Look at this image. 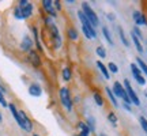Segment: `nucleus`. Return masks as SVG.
I'll return each mask as SVG.
<instances>
[{
    "label": "nucleus",
    "instance_id": "obj_26",
    "mask_svg": "<svg viewBox=\"0 0 147 136\" xmlns=\"http://www.w3.org/2000/svg\"><path fill=\"white\" fill-rule=\"evenodd\" d=\"M131 71H132L134 78H135V76H140V75H142V71H140V68L136 65V63H132L131 64Z\"/></svg>",
    "mask_w": 147,
    "mask_h": 136
},
{
    "label": "nucleus",
    "instance_id": "obj_36",
    "mask_svg": "<svg viewBox=\"0 0 147 136\" xmlns=\"http://www.w3.org/2000/svg\"><path fill=\"white\" fill-rule=\"evenodd\" d=\"M0 91H1L3 94H5V93H7V90H5V87L3 86V84H0Z\"/></svg>",
    "mask_w": 147,
    "mask_h": 136
},
{
    "label": "nucleus",
    "instance_id": "obj_33",
    "mask_svg": "<svg viewBox=\"0 0 147 136\" xmlns=\"http://www.w3.org/2000/svg\"><path fill=\"white\" fill-rule=\"evenodd\" d=\"M0 105H1L3 108H8V102L5 101V97L1 91H0Z\"/></svg>",
    "mask_w": 147,
    "mask_h": 136
},
{
    "label": "nucleus",
    "instance_id": "obj_29",
    "mask_svg": "<svg viewBox=\"0 0 147 136\" xmlns=\"http://www.w3.org/2000/svg\"><path fill=\"white\" fill-rule=\"evenodd\" d=\"M95 53H97L101 59H105L106 57V50H105V48H104V46H98L97 49H95Z\"/></svg>",
    "mask_w": 147,
    "mask_h": 136
},
{
    "label": "nucleus",
    "instance_id": "obj_30",
    "mask_svg": "<svg viewBox=\"0 0 147 136\" xmlns=\"http://www.w3.org/2000/svg\"><path fill=\"white\" fill-rule=\"evenodd\" d=\"M139 123H140L142 129L147 133V118H146V117H143V116H140V117H139Z\"/></svg>",
    "mask_w": 147,
    "mask_h": 136
},
{
    "label": "nucleus",
    "instance_id": "obj_19",
    "mask_svg": "<svg viewBox=\"0 0 147 136\" xmlns=\"http://www.w3.org/2000/svg\"><path fill=\"white\" fill-rule=\"evenodd\" d=\"M131 38H132V41H134V44H135V48L138 49V52L143 53V46H142V42H140V40H139V38L134 34V33H131Z\"/></svg>",
    "mask_w": 147,
    "mask_h": 136
},
{
    "label": "nucleus",
    "instance_id": "obj_25",
    "mask_svg": "<svg viewBox=\"0 0 147 136\" xmlns=\"http://www.w3.org/2000/svg\"><path fill=\"white\" fill-rule=\"evenodd\" d=\"M86 124H87V127H89L90 132H95V120H94V117L89 116V117H87V121H86Z\"/></svg>",
    "mask_w": 147,
    "mask_h": 136
},
{
    "label": "nucleus",
    "instance_id": "obj_40",
    "mask_svg": "<svg viewBox=\"0 0 147 136\" xmlns=\"http://www.w3.org/2000/svg\"><path fill=\"white\" fill-rule=\"evenodd\" d=\"M33 136H40V135L38 133H33Z\"/></svg>",
    "mask_w": 147,
    "mask_h": 136
},
{
    "label": "nucleus",
    "instance_id": "obj_24",
    "mask_svg": "<svg viewBox=\"0 0 147 136\" xmlns=\"http://www.w3.org/2000/svg\"><path fill=\"white\" fill-rule=\"evenodd\" d=\"M93 98H94V102L98 105V106H102V105H104V98H102V95H101L98 91H94Z\"/></svg>",
    "mask_w": 147,
    "mask_h": 136
},
{
    "label": "nucleus",
    "instance_id": "obj_10",
    "mask_svg": "<svg viewBox=\"0 0 147 136\" xmlns=\"http://www.w3.org/2000/svg\"><path fill=\"white\" fill-rule=\"evenodd\" d=\"M33 45H34V41H33V38H32L30 36L25 34V36H23V38H22L19 48H21L22 52H27V53H29L30 50H33Z\"/></svg>",
    "mask_w": 147,
    "mask_h": 136
},
{
    "label": "nucleus",
    "instance_id": "obj_42",
    "mask_svg": "<svg viewBox=\"0 0 147 136\" xmlns=\"http://www.w3.org/2000/svg\"><path fill=\"white\" fill-rule=\"evenodd\" d=\"M74 136H79V135H74Z\"/></svg>",
    "mask_w": 147,
    "mask_h": 136
},
{
    "label": "nucleus",
    "instance_id": "obj_5",
    "mask_svg": "<svg viewBox=\"0 0 147 136\" xmlns=\"http://www.w3.org/2000/svg\"><path fill=\"white\" fill-rule=\"evenodd\" d=\"M18 7H19L22 11L23 19H29V18L33 16L34 5H33L32 1H29V0H19V1H18Z\"/></svg>",
    "mask_w": 147,
    "mask_h": 136
},
{
    "label": "nucleus",
    "instance_id": "obj_35",
    "mask_svg": "<svg viewBox=\"0 0 147 136\" xmlns=\"http://www.w3.org/2000/svg\"><path fill=\"white\" fill-rule=\"evenodd\" d=\"M53 7H55L56 11H60L61 10V3H60L59 0H55V1H53Z\"/></svg>",
    "mask_w": 147,
    "mask_h": 136
},
{
    "label": "nucleus",
    "instance_id": "obj_18",
    "mask_svg": "<svg viewBox=\"0 0 147 136\" xmlns=\"http://www.w3.org/2000/svg\"><path fill=\"white\" fill-rule=\"evenodd\" d=\"M117 32H119V36H120V40H121V42H123V45L128 48V46H129V41L127 40V37H125V34H124L123 27L119 26V27H117Z\"/></svg>",
    "mask_w": 147,
    "mask_h": 136
},
{
    "label": "nucleus",
    "instance_id": "obj_7",
    "mask_svg": "<svg viewBox=\"0 0 147 136\" xmlns=\"http://www.w3.org/2000/svg\"><path fill=\"white\" fill-rule=\"evenodd\" d=\"M78 18H79V21H80V23H82V26L87 30V32L90 33V37H91V40H95L97 38V32H95V29L94 26L90 23L89 21H87V18L84 16V14L82 12V11H79L78 12Z\"/></svg>",
    "mask_w": 147,
    "mask_h": 136
},
{
    "label": "nucleus",
    "instance_id": "obj_22",
    "mask_svg": "<svg viewBox=\"0 0 147 136\" xmlns=\"http://www.w3.org/2000/svg\"><path fill=\"white\" fill-rule=\"evenodd\" d=\"M67 36H68L69 40L76 41V40H78V32H76V29H75V27H69L68 30H67Z\"/></svg>",
    "mask_w": 147,
    "mask_h": 136
},
{
    "label": "nucleus",
    "instance_id": "obj_28",
    "mask_svg": "<svg viewBox=\"0 0 147 136\" xmlns=\"http://www.w3.org/2000/svg\"><path fill=\"white\" fill-rule=\"evenodd\" d=\"M14 18L18 19V21H22V19H23V16H22V11H21V8H19L18 5H15V8H14Z\"/></svg>",
    "mask_w": 147,
    "mask_h": 136
},
{
    "label": "nucleus",
    "instance_id": "obj_23",
    "mask_svg": "<svg viewBox=\"0 0 147 136\" xmlns=\"http://www.w3.org/2000/svg\"><path fill=\"white\" fill-rule=\"evenodd\" d=\"M136 65H138L139 68H140L142 73H144V75L147 76V64L144 63V61H143V60H142L140 57H138V59H136Z\"/></svg>",
    "mask_w": 147,
    "mask_h": 136
},
{
    "label": "nucleus",
    "instance_id": "obj_21",
    "mask_svg": "<svg viewBox=\"0 0 147 136\" xmlns=\"http://www.w3.org/2000/svg\"><path fill=\"white\" fill-rule=\"evenodd\" d=\"M105 91H106V94H108V97H109V100H110V102H112V105L119 106V104H117V100H116V95L113 94L112 89H109V87H105Z\"/></svg>",
    "mask_w": 147,
    "mask_h": 136
},
{
    "label": "nucleus",
    "instance_id": "obj_2",
    "mask_svg": "<svg viewBox=\"0 0 147 136\" xmlns=\"http://www.w3.org/2000/svg\"><path fill=\"white\" fill-rule=\"evenodd\" d=\"M82 12H83L84 16L87 18V21L94 26V29L97 26H100V19H98V15H97V14L94 12V10L90 7L89 3H86V1H84L83 4H82Z\"/></svg>",
    "mask_w": 147,
    "mask_h": 136
},
{
    "label": "nucleus",
    "instance_id": "obj_43",
    "mask_svg": "<svg viewBox=\"0 0 147 136\" xmlns=\"http://www.w3.org/2000/svg\"><path fill=\"white\" fill-rule=\"evenodd\" d=\"M146 97H147V91H146Z\"/></svg>",
    "mask_w": 147,
    "mask_h": 136
},
{
    "label": "nucleus",
    "instance_id": "obj_31",
    "mask_svg": "<svg viewBox=\"0 0 147 136\" xmlns=\"http://www.w3.org/2000/svg\"><path fill=\"white\" fill-rule=\"evenodd\" d=\"M108 71H109V72H113V73H117L119 72V67H117L115 63H109L108 64Z\"/></svg>",
    "mask_w": 147,
    "mask_h": 136
},
{
    "label": "nucleus",
    "instance_id": "obj_39",
    "mask_svg": "<svg viewBox=\"0 0 147 136\" xmlns=\"http://www.w3.org/2000/svg\"><path fill=\"white\" fill-rule=\"evenodd\" d=\"M3 121V116H1V113H0V123Z\"/></svg>",
    "mask_w": 147,
    "mask_h": 136
},
{
    "label": "nucleus",
    "instance_id": "obj_14",
    "mask_svg": "<svg viewBox=\"0 0 147 136\" xmlns=\"http://www.w3.org/2000/svg\"><path fill=\"white\" fill-rule=\"evenodd\" d=\"M32 32H33V41L36 42V48L37 50H42V46H41V42H40V36H38V29L36 26L32 27Z\"/></svg>",
    "mask_w": 147,
    "mask_h": 136
},
{
    "label": "nucleus",
    "instance_id": "obj_37",
    "mask_svg": "<svg viewBox=\"0 0 147 136\" xmlns=\"http://www.w3.org/2000/svg\"><path fill=\"white\" fill-rule=\"evenodd\" d=\"M106 18H108L109 21H115V15H113V14H108V16H106Z\"/></svg>",
    "mask_w": 147,
    "mask_h": 136
},
{
    "label": "nucleus",
    "instance_id": "obj_8",
    "mask_svg": "<svg viewBox=\"0 0 147 136\" xmlns=\"http://www.w3.org/2000/svg\"><path fill=\"white\" fill-rule=\"evenodd\" d=\"M123 86H124V89H125V91H127V95L129 97V100H131L132 104L139 106V105H140V100H139L138 94L135 93V90L132 89V86H131V83H129L128 79H124V84H123Z\"/></svg>",
    "mask_w": 147,
    "mask_h": 136
},
{
    "label": "nucleus",
    "instance_id": "obj_6",
    "mask_svg": "<svg viewBox=\"0 0 147 136\" xmlns=\"http://www.w3.org/2000/svg\"><path fill=\"white\" fill-rule=\"evenodd\" d=\"M48 30H49V33H51V37H52V42H53L55 49H60L61 45H63V40H61L60 33H59L57 26H56L55 23H52V25L48 26Z\"/></svg>",
    "mask_w": 147,
    "mask_h": 136
},
{
    "label": "nucleus",
    "instance_id": "obj_11",
    "mask_svg": "<svg viewBox=\"0 0 147 136\" xmlns=\"http://www.w3.org/2000/svg\"><path fill=\"white\" fill-rule=\"evenodd\" d=\"M27 61L32 64L34 68H38L40 65H41V57H40V55H38V52L37 50H30V52L27 53Z\"/></svg>",
    "mask_w": 147,
    "mask_h": 136
},
{
    "label": "nucleus",
    "instance_id": "obj_4",
    "mask_svg": "<svg viewBox=\"0 0 147 136\" xmlns=\"http://www.w3.org/2000/svg\"><path fill=\"white\" fill-rule=\"evenodd\" d=\"M112 91H113V94H115L116 97H119V98H121V100L124 101V104H127V105L132 104L131 100H129V97L127 95V91H125V89H124V86H123L120 82H115V83H113Z\"/></svg>",
    "mask_w": 147,
    "mask_h": 136
},
{
    "label": "nucleus",
    "instance_id": "obj_38",
    "mask_svg": "<svg viewBox=\"0 0 147 136\" xmlns=\"http://www.w3.org/2000/svg\"><path fill=\"white\" fill-rule=\"evenodd\" d=\"M123 106H124V109H125V110H128V112H132V110H131V106H129V105L124 104V105H123Z\"/></svg>",
    "mask_w": 147,
    "mask_h": 136
},
{
    "label": "nucleus",
    "instance_id": "obj_13",
    "mask_svg": "<svg viewBox=\"0 0 147 136\" xmlns=\"http://www.w3.org/2000/svg\"><path fill=\"white\" fill-rule=\"evenodd\" d=\"M132 18H134V21H135V23H136V26H147V19L146 16L143 15L142 12H139V11H135L134 12V15H132Z\"/></svg>",
    "mask_w": 147,
    "mask_h": 136
},
{
    "label": "nucleus",
    "instance_id": "obj_16",
    "mask_svg": "<svg viewBox=\"0 0 147 136\" xmlns=\"http://www.w3.org/2000/svg\"><path fill=\"white\" fill-rule=\"evenodd\" d=\"M78 128L80 129L79 136H89L90 135V129H89V127H87V124H86V123H83V121L78 123Z\"/></svg>",
    "mask_w": 147,
    "mask_h": 136
},
{
    "label": "nucleus",
    "instance_id": "obj_41",
    "mask_svg": "<svg viewBox=\"0 0 147 136\" xmlns=\"http://www.w3.org/2000/svg\"><path fill=\"white\" fill-rule=\"evenodd\" d=\"M100 136H106V135H105V133H101V135H100Z\"/></svg>",
    "mask_w": 147,
    "mask_h": 136
},
{
    "label": "nucleus",
    "instance_id": "obj_1",
    "mask_svg": "<svg viewBox=\"0 0 147 136\" xmlns=\"http://www.w3.org/2000/svg\"><path fill=\"white\" fill-rule=\"evenodd\" d=\"M59 98H60V102L64 106V109L67 112H72L74 108V101L71 98V93H69L68 87H61L59 90Z\"/></svg>",
    "mask_w": 147,
    "mask_h": 136
},
{
    "label": "nucleus",
    "instance_id": "obj_17",
    "mask_svg": "<svg viewBox=\"0 0 147 136\" xmlns=\"http://www.w3.org/2000/svg\"><path fill=\"white\" fill-rule=\"evenodd\" d=\"M97 67H98V69L101 71V73L105 76V79H108L109 80L110 79V72L108 71V67H106L104 63H101V61H97Z\"/></svg>",
    "mask_w": 147,
    "mask_h": 136
},
{
    "label": "nucleus",
    "instance_id": "obj_9",
    "mask_svg": "<svg viewBox=\"0 0 147 136\" xmlns=\"http://www.w3.org/2000/svg\"><path fill=\"white\" fill-rule=\"evenodd\" d=\"M41 4H42V8L47 12L48 16H51V18H56V16H57V11L55 10L52 0H42Z\"/></svg>",
    "mask_w": 147,
    "mask_h": 136
},
{
    "label": "nucleus",
    "instance_id": "obj_15",
    "mask_svg": "<svg viewBox=\"0 0 147 136\" xmlns=\"http://www.w3.org/2000/svg\"><path fill=\"white\" fill-rule=\"evenodd\" d=\"M61 78H63L64 82H69L72 79V69L69 67H65L61 69Z\"/></svg>",
    "mask_w": 147,
    "mask_h": 136
},
{
    "label": "nucleus",
    "instance_id": "obj_32",
    "mask_svg": "<svg viewBox=\"0 0 147 136\" xmlns=\"http://www.w3.org/2000/svg\"><path fill=\"white\" fill-rule=\"evenodd\" d=\"M132 33H134V34H135V36H136L138 38H139V40H143V34H142V32H140V29H139L138 26L134 27V30H132Z\"/></svg>",
    "mask_w": 147,
    "mask_h": 136
},
{
    "label": "nucleus",
    "instance_id": "obj_20",
    "mask_svg": "<svg viewBox=\"0 0 147 136\" xmlns=\"http://www.w3.org/2000/svg\"><path fill=\"white\" fill-rule=\"evenodd\" d=\"M102 34H104V37H105V40L108 41V44H110V45H113L115 42H113V38H112V34H110L109 29L106 26L102 27Z\"/></svg>",
    "mask_w": 147,
    "mask_h": 136
},
{
    "label": "nucleus",
    "instance_id": "obj_12",
    "mask_svg": "<svg viewBox=\"0 0 147 136\" xmlns=\"http://www.w3.org/2000/svg\"><path fill=\"white\" fill-rule=\"evenodd\" d=\"M29 94L32 95V97H41L42 95V87L40 86V83H36V82H33L30 86H29Z\"/></svg>",
    "mask_w": 147,
    "mask_h": 136
},
{
    "label": "nucleus",
    "instance_id": "obj_34",
    "mask_svg": "<svg viewBox=\"0 0 147 136\" xmlns=\"http://www.w3.org/2000/svg\"><path fill=\"white\" fill-rule=\"evenodd\" d=\"M135 80H136L140 86H144V84H146V79H144L143 75H140V76H135Z\"/></svg>",
    "mask_w": 147,
    "mask_h": 136
},
{
    "label": "nucleus",
    "instance_id": "obj_27",
    "mask_svg": "<svg viewBox=\"0 0 147 136\" xmlns=\"http://www.w3.org/2000/svg\"><path fill=\"white\" fill-rule=\"evenodd\" d=\"M108 120H109V123L113 127L117 125V121H119V120H117V116H116L113 112H109V114H108Z\"/></svg>",
    "mask_w": 147,
    "mask_h": 136
},
{
    "label": "nucleus",
    "instance_id": "obj_3",
    "mask_svg": "<svg viewBox=\"0 0 147 136\" xmlns=\"http://www.w3.org/2000/svg\"><path fill=\"white\" fill-rule=\"evenodd\" d=\"M16 124L19 125L25 132H32L33 131V121L30 120V117L26 114L25 110H19V120L16 121Z\"/></svg>",
    "mask_w": 147,
    "mask_h": 136
}]
</instances>
